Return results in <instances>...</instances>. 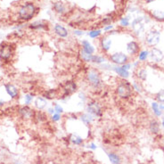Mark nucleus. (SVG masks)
<instances>
[{
    "label": "nucleus",
    "mask_w": 164,
    "mask_h": 164,
    "mask_svg": "<svg viewBox=\"0 0 164 164\" xmlns=\"http://www.w3.org/2000/svg\"><path fill=\"white\" fill-rule=\"evenodd\" d=\"M115 21V15L113 13H107L106 15H105L99 22V24L102 27H105L107 25H111L113 24V22Z\"/></svg>",
    "instance_id": "obj_24"
},
{
    "label": "nucleus",
    "mask_w": 164,
    "mask_h": 164,
    "mask_svg": "<svg viewBox=\"0 0 164 164\" xmlns=\"http://www.w3.org/2000/svg\"><path fill=\"white\" fill-rule=\"evenodd\" d=\"M159 105H160V108H161V110H162V111L164 110V103H161Z\"/></svg>",
    "instance_id": "obj_47"
},
{
    "label": "nucleus",
    "mask_w": 164,
    "mask_h": 164,
    "mask_svg": "<svg viewBox=\"0 0 164 164\" xmlns=\"http://www.w3.org/2000/svg\"><path fill=\"white\" fill-rule=\"evenodd\" d=\"M69 140L75 145H81L83 144V138L77 134H71L69 136Z\"/></svg>",
    "instance_id": "obj_30"
},
{
    "label": "nucleus",
    "mask_w": 164,
    "mask_h": 164,
    "mask_svg": "<svg viewBox=\"0 0 164 164\" xmlns=\"http://www.w3.org/2000/svg\"><path fill=\"white\" fill-rule=\"evenodd\" d=\"M148 73L147 71L145 69H138L137 72H136V77L138 78V79H140L141 81H145L147 78Z\"/></svg>",
    "instance_id": "obj_33"
},
{
    "label": "nucleus",
    "mask_w": 164,
    "mask_h": 164,
    "mask_svg": "<svg viewBox=\"0 0 164 164\" xmlns=\"http://www.w3.org/2000/svg\"><path fill=\"white\" fill-rule=\"evenodd\" d=\"M149 129L153 134H158L160 132V123L156 120H151L149 123Z\"/></svg>",
    "instance_id": "obj_29"
},
{
    "label": "nucleus",
    "mask_w": 164,
    "mask_h": 164,
    "mask_svg": "<svg viewBox=\"0 0 164 164\" xmlns=\"http://www.w3.org/2000/svg\"><path fill=\"white\" fill-rule=\"evenodd\" d=\"M162 126H163V128H164V119L162 120Z\"/></svg>",
    "instance_id": "obj_49"
},
{
    "label": "nucleus",
    "mask_w": 164,
    "mask_h": 164,
    "mask_svg": "<svg viewBox=\"0 0 164 164\" xmlns=\"http://www.w3.org/2000/svg\"><path fill=\"white\" fill-rule=\"evenodd\" d=\"M6 105V101L4 99H0V107H3Z\"/></svg>",
    "instance_id": "obj_46"
},
{
    "label": "nucleus",
    "mask_w": 164,
    "mask_h": 164,
    "mask_svg": "<svg viewBox=\"0 0 164 164\" xmlns=\"http://www.w3.org/2000/svg\"><path fill=\"white\" fill-rule=\"evenodd\" d=\"M151 14H152L153 18H154L157 21H164V13L161 10H153Z\"/></svg>",
    "instance_id": "obj_31"
},
{
    "label": "nucleus",
    "mask_w": 164,
    "mask_h": 164,
    "mask_svg": "<svg viewBox=\"0 0 164 164\" xmlns=\"http://www.w3.org/2000/svg\"><path fill=\"white\" fill-rule=\"evenodd\" d=\"M78 56L80 58V60L85 63H91L92 62V57H93V55H90L87 52H85L84 50L80 48V50L78 51Z\"/></svg>",
    "instance_id": "obj_26"
},
{
    "label": "nucleus",
    "mask_w": 164,
    "mask_h": 164,
    "mask_svg": "<svg viewBox=\"0 0 164 164\" xmlns=\"http://www.w3.org/2000/svg\"><path fill=\"white\" fill-rule=\"evenodd\" d=\"M85 111L95 119L102 118L104 116V106L101 102L97 99H88L85 106Z\"/></svg>",
    "instance_id": "obj_5"
},
{
    "label": "nucleus",
    "mask_w": 164,
    "mask_h": 164,
    "mask_svg": "<svg viewBox=\"0 0 164 164\" xmlns=\"http://www.w3.org/2000/svg\"><path fill=\"white\" fill-rule=\"evenodd\" d=\"M34 94L33 93H26L23 97V101L25 105H30L34 102Z\"/></svg>",
    "instance_id": "obj_32"
},
{
    "label": "nucleus",
    "mask_w": 164,
    "mask_h": 164,
    "mask_svg": "<svg viewBox=\"0 0 164 164\" xmlns=\"http://www.w3.org/2000/svg\"><path fill=\"white\" fill-rule=\"evenodd\" d=\"M143 18L142 17H138L133 20L132 24H131V28L132 30L134 31L135 35H139L144 31V23H143Z\"/></svg>",
    "instance_id": "obj_18"
},
{
    "label": "nucleus",
    "mask_w": 164,
    "mask_h": 164,
    "mask_svg": "<svg viewBox=\"0 0 164 164\" xmlns=\"http://www.w3.org/2000/svg\"><path fill=\"white\" fill-rule=\"evenodd\" d=\"M108 62L111 63L113 65H118V66H122L125 63H128L129 57L128 55L123 53V52H115L110 55H107Z\"/></svg>",
    "instance_id": "obj_7"
},
{
    "label": "nucleus",
    "mask_w": 164,
    "mask_h": 164,
    "mask_svg": "<svg viewBox=\"0 0 164 164\" xmlns=\"http://www.w3.org/2000/svg\"><path fill=\"white\" fill-rule=\"evenodd\" d=\"M53 11L58 15H64L68 13V6L62 1H55L52 5Z\"/></svg>",
    "instance_id": "obj_15"
},
{
    "label": "nucleus",
    "mask_w": 164,
    "mask_h": 164,
    "mask_svg": "<svg viewBox=\"0 0 164 164\" xmlns=\"http://www.w3.org/2000/svg\"><path fill=\"white\" fill-rule=\"evenodd\" d=\"M102 31H103L102 29H97V28H95V29L88 30V32H87V36L91 39H99V38L102 37V33H103Z\"/></svg>",
    "instance_id": "obj_27"
},
{
    "label": "nucleus",
    "mask_w": 164,
    "mask_h": 164,
    "mask_svg": "<svg viewBox=\"0 0 164 164\" xmlns=\"http://www.w3.org/2000/svg\"><path fill=\"white\" fill-rule=\"evenodd\" d=\"M2 67V63H1V62H0V68Z\"/></svg>",
    "instance_id": "obj_50"
},
{
    "label": "nucleus",
    "mask_w": 164,
    "mask_h": 164,
    "mask_svg": "<svg viewBox=\"0 0 164 164\" xmlns=\"http://www.w3.org/2000/svg\"><path fill=\"white\" fill-rule=\"evenodd\" d=\"M48 106V101L42 97H37L36 99L34 100V107L36 110L39 111H43L45 109H47Z\"/></svg>",
    "instance_id": "obj_19"
},
{
    "label": "nucleus",
    "mask_w": 164,
    "mask_h": 164,
    "mask_svg": "<svg viewBox=\"0 0 164 164\" xmlns=\"http://www.w3.org/2000/svg\"><path fill=\"white\" fill-rule=\"evenodd\" d=\"M72 34H73V36H75V37H77V38H81V37H83L86 33H85V31H84L83 29H74L72 30Z\"/></svg>",
    "instance_id": "obj_39"
},
{
    "label": "nucleus",
    "mask_w": 164,
    "mask_h": 164,
    "mask_svg": "<svg viewBox=\"0 0 164 164\" xmlns=\"http://www.w3.org/2000/svg\"><path fill=\"white\" fill-rule=\"evenodd\" d=\"M16 47L13 43L3 41L0 44V62L2 65H7L12 63L15 55Z\"/></svg>",
    "instance_id": "obj_3"
},
{
    "label": "nucleus",
    "mask_w": 164,
    "mask_h": 164,
    "mask_svg": "<svg viewBox=\"0 0 164 164\" xmlns=\"http://www.w3.org/2000/svg\"><path fill=\"white\" fill-rule=\"evenodd\" d=\"M150 60L154 63H161L164 58V54L162 50L157 48H153L149 52Z\"/></svg>",
    "instance_id": "obj_16"
},
{
    "label": "nucleus",
    "mask_w": 164,
    "mask_h": 164,
    "mask_svg": "<svg viewBox=\"0 0 164 164\" xmlns=\"http://www.w3.org/2000/svg\"><path fill=\"white\" fill-rule=\"evenodd\" d=\"M107 62H108V58H107L106 55H104V54H95V55H93L91 64L98 67L101 64H103L105 63H107Z\"/></svg>",
    "instance_id": "obj_20"
},
{
    "label": "nucleus",
    "mask_w": 164,
    "mask_h": 164,
    "mask_svg": "<svg viewBox=\"0 0 164 164\" xmlns=\"http://www.w3.org/2000/svg\"><path fill=\"white\" fill-rule=\"evenodd\" d=\"M39 8L35 5L34 2H25L20 6L18 10V18L23 22H27L33 19L39 13Z\"/></svg>",
    "instance_id": "obj_2"
},
{
    "label": "nucleus",
    "mask_w": 164,
    "mask_h": 164,
    "mask_svg": "<svg viewBox=\"0 0 164 164\" xmlns=\"http://www.w3.org/2000/svg\"><path fill=\"white\" fill-rule=\"evenodd\" d=\"M78 118H79V120H80L85 125L87 126L91 125V124L93 123V121L95 120V118L91 115V114L87 113V112H86V113H80L79 116H78Z\"/></svg>",
    "instance_id": "obj_25"
},
{
    "label": "nucleus",
    "mask_w": 164,
    "mask_h": 164,
    "mask_svg": "<svg viewBox=\"0 0 164 164\" xmlns=\"http://www.w3.org/2000/svg\"><path fill=\"white\" fill-rule=\"evenodd\" d=\"M155 98L158 102L160 103H164V89L160 90L156 95H155Z\"/></svg>",
    "instance_id": "obj_38"
},
{
    "label": "nucleus",
    "mask_w": 164,
    "mask_h": 164,
    "mask_svg": "<svg viewBox=\"0 0 164 164\" xmlns=\"http://www.w3.org/2000/svg\"><path fill=\"white\" fill-rule=\"evenodd\" d=\"M156 0H145V2L146 4H150V3H152V2H154Z\"/></svg>",
    "instance_id": "obj_48"
},
{
    "label": "nucleus",
    "mask_w": 164,
    "mask_h": 164,
    "mask_svg": "<svg viewBox=\"0 0 164 164\" xmlns=\"http://www.w3.org/2000/svg\"><path fill=\"white\" fill-rule=\"evenodd\" d=\"M145 43L152 48H154L156 45L159 44L160 40H161V33L158 30L152 29L149 32H147V34L145 35Z\"/></svg>",
    "instance_id": "obj_9"
},
{
    "label": "nucleus",
    "mask_w": 164,
    "mask_h": 164,
    "mask_svg": "<svg viewBox=\"0 0 164 164\" xmlns=\"http://www.w3.org/2000/svg\"><path fill=\"white\" fill-rule=\"evenodd\" d=\"M49 27L50 25L47 20H38L28 25V28L33 31H48Z\"/></svg>",
    "instance_id": "obj_10"
},
{
    "label": "nucleus",
    "mask_w": 164,
    "mask_h": 164,
    "mask_svg": "<svg viewBox=\"0 0 164 164\" xmlns=\"http://www.w3.org/2000/svg\"><path fill=\"white\" fill-rule=\"evenodd\" d=\"M114 29V26H113V24H111V25H107V26L103 27V29H102V30L105 31V33H107V32H109L110 30H112V29Z\"/></svg>",
    "instance_id": "obj_43"
},
{
    "label": "nucleus",
    "mask_w": 164,
    "mask_h": 164,
    "mask_svg": "<svg viewBox=\"0 0 164 164\" xmlns=\"http://www.w3.org/2000/svg\"><path fill=\"white\" fill-rule=\"evenodd\" d=\"M152 109H153V112H154V113L155 114V116H157V117H161V116L162 115V111L161 110L160 105H159L158 103H156V102L152 103Z\"/></svg>",
    "instance_id": "obj_34"
},
{
    "label": "nucleus",
    "mask_w": 164,
    "mask_h": 164,
    "mask_svg": "<svg viewBox=\"0 0 164 164\" xmlns=\"http://www.w3.org/2000/svg\"><path fill=\"white\" fill-rule=\"evenodd\" d=\"M46 113H48V115L51 116L53 115L55 112V109H54V107L53 106H50V107H48L47 108V111H46Z\"/></svg>",
    "instance_id": "obj_42"
},
{
    "label": "nucleus",
    "mask_w": 164,
    "mask_h": 164,
    "mask_svg": "<svg viewBox=\"0 0 164 164\" xmlns=\"http://www.w3.org/2000/svg\"><path fill=\"white\" fill-rule=\"evenodd\" d=\"M85 80L87 84L95 91H102L105 83L103 75L98 68L89 66L85 72Z\"/></svg>",
    "instance_id": "obj_1"
},
{
    "label": "nucleus",
    "mask_w": 164,
    "mask_h": 164,
    "mask_svg": "<svg viewBox=\"0 0 164 164\" xmlns=\"http://www.w3.org/2000/svg\"><path fill=\"white\" fill-rule=\"evenodd\" d=\"M108 155V158H109V161L112 164H120L121 163V160H120V157L119 155L113 153V152H110L107 154Z\"/></svg>",
    "instance_id": "obj_28"
},
{
    "label": "nucleus",
    "mask_w": 164,
    "mask_h": 164,
    "mask_svg": "<svg viewBox=\"0 0 164 164\" xmlns=\"http://www.w3.org/2000/svg\"><path fill=\"white\" fill-rule=\"evenodd\" d=\"M5 90L6 92V94L10 97L12 100H17L20 97V90L18 87H16L14 84L13 83H6L4 84Z\"/></svg>",
    "instance_id": "obj_12"
},
{
    "label": "nucleus",
    "mask_w": 164,
    "mask_h": 164,
    "mask_svg": "<svg viewBox=\"0 0 164 164\" xmlns=\"http://www.w3.org/2000/svg\"><path fill=\"white\" fill-rule=\"evenodd\" d=\"M53 30H54V33L57 36L59 39H67L69 35H70L69 29L66 27H64L63 25H62V24H58V23L57 24H55Z\"/></svg>",
    "instance_id": "obj_13"
},
{
    "label": "nucleus",
    "mask_w": 164,
    "mask_h": 164,
    "mask_svg": "<svg viewBox=\"0 0 164 164\" xmlns=\"http://www.w3.org/2000/svg\"><path fill=\"white\" fill-rule=\"evenodd\" d=\"M112 45H113V40L111 37L108 36L107 34L102 35V37L99 39V48L104 55H108V53L112 48Z\"/></svg>",
    "instance_id": "obj_11"
},
{
    "label": "nucleus",
    "mask_w": 164,
    "mask_h": 164,
    "mask_svg": "<svg viewBox=\"0 0 164 164\" xmlns=\"http://www.w3.org/2000/svg\"><path fill=\"white\" fill-rule=\"evenodd\" d=\"M52 106L54 107V109H55V112L56 113H60V114H63V113H64V109H63V107L59 103H56V102H53V104H52Z\"/></svg>",
    "instance_id": "obj_36"
},
{
    "label": "nucleus",
    "mask_w": 164,
    "mask_h": 164,
    "mask_svg": "<svg viewBox=\"0 0 164 164\" xmlns=\"http://www.w3.org/2000/svg\"><path fill=\"white\" fill-rule=\"evenodd\" d=\"M137 56H138L139 62H145L149 56V52L147 50H142L138 53Z\"/></svg>",
    "instance_id": "obj_35"
},
{
    "label": "nucleus",
    "mask_w": 164,
    "mask_h": 164,
    "mask_svg": "<svg viewBox=\"0 0 164 164\" xmlns=\"http://www.w3.org/2000/svg\"><path fill=\"white\" fill-rule=\"evenodd\" d=\"M114 92H115V96L118 98L122 100H128L133 96L134 89L130 82L125 79H122L118 82L114 89Z\"/></svg>",
    "instance_id": "obj_4"
},
{
    "label": "nucleus",
    "mask_w": 164,
    "mask_h": 164,
    "mask_svg": "<svg viewBox=\"0 0 164 164\" xmlns=\"http://www.w3.org/2000/svg\"><path fill=\"white\" fill-rule=\"evenodd\" d=\"M60 96L62 97H71L78 93V86L77 82L72 80V79H68L66 81H64L61 87H60Z\"/></svg>",
    "instance_id": "obj_6"
},
{
    "label": "nucleus",
    "mask_w": 164,
    "mask_h": 164,
    "mask_svg": "<svg viewBox=\"0 0 164 164\" xmlns=\"http://www.w3.org/2000/svg\"><path fill=\"white\" fill-rule=\"evenodd\" d=\"M33 120L37 122V123H45L48 121V115L47 113L43 112V111H39V110H35V114H34V118Z\"/></svg>",
    "instance_id": "obj_23"
},
{
    "label": "nucleus",
    "mask_w": 164,
    "mask_h": 164,
    "mask_svg": "<svg viewBox=\"0 0 164 164\" xmlns=\"http://www.w3.org/2000/svg\"><path fill=\"white\" fill-rule=\"evenodd\" d=\"M131 67H132V64H131L130 63H127L124 65H122V68L127 70V71H129V70L131 69Z\"/></svg>",
    "instance_id": "obj_44"
},
{
    "label": "nucleus",
    "mask_w": 164,
    "mask_h": 164,
    "mask_svg": "<svg viewBox=\"0 0 164 164\" xmlns=\"http://www.w3.org/2000/svg\"><path fill=\"white\" fill-rule=\"evenodd\" d=\"M87 147H88L89 149H91V150H96V149L97 148V145H96V144H94V143H90Z\"/></svg>",
    "instance_id": "obj_45"
},
{
    "label": "nucleus",
    "mask_w": 164,
    "mask_h": 164,
    "mask_svg": "<svg viewBox=\"0 0 164 164\" xmlns=\"http://www.w3.org/2000/svg\"><path fill=\"white\" fill-rule=\"evenodd\" d=\"M17 113L21 119L23 120H31L34 118L35 114V109L31 108L29 105H21L18 107L17 109Z\"/></svg>",
    "instance_id": "obj_8"
},
{
    "label": "nucleus",
    "mask_w": 164,
    "mask_h": 164,
    "mask_svg": "<svg viewBox=\"0 0 164 164\" xmlns=\"http://www.w3.org/2000/svg\"><path fill=\"white\" fill-rule=\"evenodd\" d=\"M80 47H81V49L84 50L85 52H87L90 55H95L96 53V48L95 46L87 39H82L81 42H80Z\"/></svg>",
    "instance_id": "obj_21"
},
{
    "label": "nucleus",
    "mask_w": 164,
    "mask_h": 164,
    "mask_svg": "<svg viewBox=\"0 0 164 164\" xmlns=\"http://www.w3.org/2000/svg\"><path fill=\"white\" fill-rule=\"evenodd\" d=\"M120 25L121 27H128L129 25V17L128 16L121 17L120 19Z\"/></svg>",
    "instance_id": "obj_37"
},
{
    "label": "nucleus",
    "mask_w": 164,
    "mask_h": 164,
    "mask_svg": "<svg viewBox=\"0 0 164 164\" xmlns=\"http://www.w3.org/2000/svg\"><path fill=\"white\" fill-rule=\"evenodd\" d=\"M42 97L46 98L48 101H55L57 100L60 97V89L59 88H49L46 89L42 93Z\"/></svg>",
    "instance_id": "obj_14"
},
{
    "label": "nucleus",
    "mask_w": 164,
    "mask_h": 164,
    "mask_svg": "<svg viewBox=\"0 0 164 164\" xmlns=\"http://www.w3.org/2000/svg\"><path fill=\"white\" fill-rule=\"evenodd\" d=\"M115 74H117L120 78H121L122 79H127L130 76V73L128 71H127L125 69H123L122 66H118V65H113V71Z\"/></svg>",
    "instance_id": "obj_22"
},
{
    "label": "nucleus",
    "mask_w": 164,
    "mask_h": 164,
    "mask_svg": "<svg viewBox=\"0 0 164 164\" xmlns=\"http://www.w3.org/2000/svg\"><path fill=\"white\" fill-rule=\"evenodd\" d=\"M131 84H132V87H133V89H134V91L139 92V93H141V92H142V87H141V86H140L139 82L134 81V82H132Z\"/></svg>",
    "instance_id": "obj_41"
},
{
    "label": "nucleus",
    "mask_w": 164,
    "mask_h": 164,
    "mask_svg": "<svg viewBox=\"0 0 164 164\" xmlns=\"http://www.w3.org/2000/svg\"><path fill=\"white\" fill-rule=\"evenodd\" d=\"M50 120H51V121H52V122H55V123H56V122L60 121V120H62V114L55 113L53 115L50 116Z\"/></svg>",
    "instance_id": "obj_40"
},
{
    "label": "nucleus",
    "mask_w": 164,
    "mask_h": 164,
    "mask_svg": "<svg viewBox=\"0 0 164 164\" xmlns=\"http://www.w3.org/2000/svg\"><path fill=\"white\" fill-rule=\"evenodd\" d=\"M126 50H127V53L129 55L133 56L135 55H138V53L140 52V46L136 41L132 40V41H129V42L127 43Z\"/></svg>",
    "instance_id": "obj_17"
}]
</instances>
